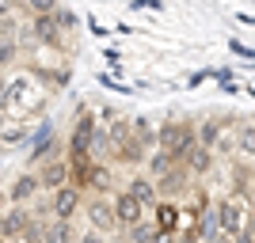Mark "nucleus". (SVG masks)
<instances>
[{"label":"nucleus","instance_id":"nucleus-1","mask_svg":"<svg viewBox=\"0 0 255 243\" xmlns=\"http://www.w3.org/2000/svg\"><path fill=\"white\" fill-rule=\"evenodd\" d=\"M194 145H198V141H194L191 126H179V122H164V126H160V148H164L175 163H183Z\"/></svg>","mask_w":255,"mask_h":243},{"label":"nucleus","instance_id":"nucleus-2","mask_svg":"<svg viewBox=\"0 0 255 243\" xmlns=\"http://www.w3.org/2000/svg\"><path fill=\"white\" fill-rule=\"evenodd\" d=\"M217 221H221V232H225V236L244 232V228H248V209H244V201H236V198L221 201V205H217Z\"/></svg>","mask_w":255,"mask_h":243},{"label":"nucleus","instance_id":"nucleus-3","mask_svg":"<svg viewBox=\"0 0 255 243\" xmlns=\"http://www.w3.org/2000/svg\"><path fill=\"white\" fill-rule=\"evenodd\" d=\"M115 213H118V224H141V217H145V201H137L133 194H118L115 201Z\"/></svg>","mask_w":255,"mask_h":243},{"label":"nucleus","instance_id":"nucleus-4","mask_svg":"<svg viewBox=\"0 0 255 243\" xmlns=\"http://www.w3.org/2000/svg\"><path fill=\"white\" fill-rule=\"evenodd\" d=\"M92 141H96V122H92V114H80L73 129V156H88Z\"/></svg>","mask_w":255,"mask_h":243},{"label":"nucleus","instance_id":"nucleus-5","mask_svg":"<svg viewBox=\"0 0 255 243\" xmlns=\"http://www.w3.org/2000/svg\"><path fill=\"white\" fill-rule=\"evenodd\" d=\"M76 205H80V194H76L73 186H61V190L53 194V213H57V221H69L76 213Z\"/></svg>","mask_w":255,"mask_h":243},{"label":"nucleus","instance_id":"nucleus-6","mask_svg":"<svg viewBox=\"0 0 255 243\" xmlns=\"http://www.w3.org/2000/svg\"><path fill=\"white\" fill-rule=\"evenodd\" d=\"M88 217H92V224H96L99 232L118 228V213H115V205H107V201H96V205L88 209Z\"/></svg>","mask_w":255,"mask_h":243},{"label":"nucleus","instance_id":"nucleus-7","mask_svg":"<svg viewBox=\"0 0 255 243\" xmlns=\"http://www.w3.org/2000/svg\"><path fill=\"white\" fill-rule=\"evenodd\" d=\"M183 163H187V171H194V175H206V171L213 167V156H210V148H206V145H194Z\"/></svg>","mask_w":255,"mask_h":243},{"label":"nucleus","instance_id":"nucleus-8","mask_svg":"<svg viewBox=\"0 0 255 243\" xmlns=\"http://www.w3.org/2000/svg\"><path fill=\"white\" fill-rule=\"evenodd\" d=\"M34 34H38L42 42L57 46V38H61V31H57V15H34Z\"/></svg>","mask_w":255,"mask_h":243},{"label":"nucleus","instance_id":"nucleus-9","mask_svg":"<svg viewBox=\"0 0 255 243\" xmlns=\"http://www.w3.org/2000/svg\"><path fill=\"white\" fill-rule=\"evenodd\" d=\"M183 182H187V167H179V163H175L168 175H160V186H156V190H160V194H175V190H183Z\"/></svg>","mask_w":255,"mask_h":243},{"label":"nucleus","instance_id":"nucleus-10","mask_svg":"<svg viewBox=\"0 0 255 243\" xmlns=\"http://www.w3.org/2000/svg\"><path fill=\"white\" fill-rule=\"evenodd\" d=\"M118 160H122V163H141V160H145V145H141L137 137H126L118 145Z\"/></svg>","mask_w":255,"mask_h":243},{"label":"nucleus","instance_id":"nucleus-11","mask_svg":"<svg viewBox=\"0 0 255 243\" xmlns=\"http://www.w3.org/2000/svg\"><path fill=\"white\" fill-rule=\"evenodd\" d=\"M129 194L137 201H145V205H152V201H156V182H149L145 175H137V179H129Z\"/></svg>","mask_w":255,"mask_h":243},{"label":"nucleus","instance_id":"nucleus-12","mask_svg":"<svg viewBox=\"0 0 255 243\" xmlns=\"http://www.w3.org/2000/svg\"><path fill=\"white\" fill-rule=\"evenodd\" d=\"M31 232V224H27V213L23 209H11L4 217V236H27Z\"/></svg>","mask_w":255,"mask_h":243},{"label":"nucleus","instance_id":"nucleus-13","mask_svg":"<svg viewBox=\"0 0 255 243\" xmlns=\"http://www.w3.org/2000/svg\"><path fill=\"white\" fill-rule=\"evenodd\" d=\"M175 224H179V209H175L171 201H164L156 209V228L160 232H175Z\"/></svg>","mask_w":255,"mask_h":243},{"label":"nucleus","instance_id":"nucleus-14","mask_svg":"<svg viewBox=\"0 0 255 243\" xmlns=\"http://www.w3.org/2000/svg\"><path fill=\"white\" fill-rule=\"evenodd\" d=\"M65 179H69V171H65V163H50V167L42 171V186H53V190H61L65 186Z\"/></svg>","mask_w":255,"mask_h":243},{"label":"nucleus","instance_id":"nucleus-15","mask_svg":"<svg viewBox=\"0 0 255 243\" xmlns=\"http://www.w3.org/2000/svg\"><path fill=\"white\" fill-rule=\"evenodd\" d=\"M38 243H69V228H65V221L46 224L42 232H38Z\"/></svg>","mask_w":255,"mask_h":243},{"label":"nucleus","instance_id":"nucleus-16","mask_svg":"<svg viewBox=\"0 0 255 243\" xmlns=\"http://www.w3.org/2000/svg\"><path fill=\"white\" fill-rule=\"evenodd\" d=\"M38 186H42V182L34 179V175H23V179L15 182V186H11V201H23V198H31V194L38 190Z\"/></svg>","mask_w":255,"mask_h":243},{"label":"nucleus","instance_id":"nucleus-17","mask_svg":"<svg viewBox=\"0 0 255 243\" xmlns=\"http://www.w3.org/2000/svg\"><path fill=\"white\" fill-rule=\"evenodd\" d=\"M15 53H19L15 38H11V34H0V65H11V61H15Z\"/></svg>","mask_w":255,"mask_h":243},{"label":"nucleus","instance_id":"nucleus-18","mask_svg":"<svg viewBox=\"0 0 255 243\" xmlns=\"http://www.w3.org/2000/svg\"><path fill=\"white\" fill-rule=\"evenodd\" d=\"M236 148H240L244 156H255V126H244V129H240V137H236Z\"/></svg>","mask_w":255,"mask_h":243},{"label":"nucleus","instance_id":"nucleus-19","mask_svg":"<svg viewBox=\"0 0 255 243\" xmlns=\"http://www.w3.org/2000/svg\"><path fill=\"white\" fill-rule=\"evenodd\" d=\"M133 137H137V141H141V145L149 148V145H152V141H156V129H152V126H149V122H145V118H137V122H133Z\"/></svg>","mask_w":255,"mask_h":243},{"label":"nucleus","instance_id":"nucleus-20","mask_svg":"<svg viewBox=\"0 0 255 243\" xmlns=\"http://www.w3.org/2000/svg\"><path fill=\"white\" fill-rule=\"evenodd\" d=\"M88 186H96V190H111V171H107V167H92V171H88Z\"/></svg>","mask_w":255,"mask_h":243},{"label":"nucleus","instance_id":"nucleus-21","mask_svg":"<svg viewBox=\"0 0 255 243\" xmlns=\"http://www.w3.org/2000/svg\"><path fill=\"white\" fill-rule=\"evenodd\" d=\"M156 236H160V228H156V224H145V221H141V224H133V243H152Z\"/></svg>","mask_w":255,"mask_h":243},{"label":"nucleus","instance_id":"nucleus-22","mask_svg":"<svg viewBox=\"0 0 255 243\" xmlns=\"http://www.w3.org/2000/svg\"><path fill=\"white\" fill-rule=\"evenodd\" d=\"M31 15H57V0H27Z\"/></svg>","mask_w":255,"mask_h":243},{"label":"nucleus","instance_id":"nucleus-23","mask_svg":"<svg viewBox=\"0 0 255 243\" xmlns=\"http://www.w3.org/2000/svg\"><path fill=\"white\" fill-rule=\"evenodd\" d=\"M171 167H175V160H171L168 152H164V148H160L156 156H152V175H156V179H160V175H168Z\"/></svg>","mask_w":255,"mask_h":243},{"label":"nucleus","instance_id":"nucleus-24","mask_svg":"<svg viewBox=\"0 0 255 243\" xmlns=\"http://www.w3.org/2000/svg\"><path fill=\"white\" fill-rule=\"evenodd\" d=\"M213 141H217V122H202V129H198V145L210 148Z\"/></svg>","mask_w":255,"mask_h":243},{"label":"nucleus","instance_id":"nucleus-25","mask_svg":"<svg viewBox=\"0 0 255 243\" xmlns=\"http://www.w3.org/2000/svg\"><path fill=\"white\" fill-rule=\"evenodd\" d=\"M111 141H115V137H99V133H96V141H92V148H96L99 156H107V148H111Z\"/></svg>","mask_w":255,"mask_h":243},{"label":"nucleus","instance_id":"nucleus-26","mask_svg":"<svg viewBox=\"0 0 255 243\" xmlns=\"http://www.w3.org/2000/svg\"><path fill=\"white\" fill-rule=\"evenodd\" d=\"M15 8V4H11V0H0V19H8V11Z\"/></svg>","mask_w":255,"mask_h":243},{"label":"nucleus","instance_id":"nucleus-27","mask_svg":"<svg viewBox=\"0 0 255 243\" xmlns=\"http://www.w3.org/2000/svg\"><path fill=\"white\" fill-rule=\"evenodd\" d=\"M152 243H175V240H171V232H160V236H156Z\"/></svg>","mask_w":255,"mask_h":243},{"label":"nucleus","instance_id":"nucleus-28","mask_svg":"<svg viewBox=\"0 0 255 243\" xmlns=\"http://www.w3.org/2000/svg\"><path fill=\"white\" fill-rule=\"evenodd\" d=\"M210 243H233V236H225V232H221V236H213Z\"/></svg>","mask_w":255,"mask_h":243},{"label":"nucleus","instance_id":"nucleus-29","mask_svg":"<svg viewBox=\"0 0 255 243\" xmlns=\"http://www.w3.org/2000/svg\"><path fill=\"white\" fill-rule=\"evenodd\" d=\"M4 91H8V87L0 84V110H4V103H8V95H4Z\"/></svg>","mask_w":255,"mask_h":243},{"label":"nucleus","instance_id":"nucleus-30","mask_svg":"<svg viewBox=\"0 0 255 243\" xmlns=\"http://www.w3.org/2000/svg\"><path fill=\"white\" fill-rule=\"evenodd\" d=\"M80 243H103V240H99V236H84Z\"/></svg>","mask_w":255,"mask_h":243},{"label":"nucleus","instance_id":"nucleus-31","mask_svg":"<svg viewBox=\"0 0 255 243\" xmlns=\"http://www.w3.org/2000/svg\"><path fill=\"white\" fill-rule=\"evenodd\" d=\"M179 243H194V240H179Z\"/></svg>","mask_w":255,"mask_h":243},{"label":"nucleus","instance_id":"nucleus-32","mask_svg":"<svg viewBox=\"0 0 255 243\" xmlns=\"http://www.w3.org/2000/svg\"><path fill=\"white\" fill-rule=\"evenodd\" d=\"M27 243H38V240H27Z\"/></svg>","mask_w":255,"mask_h":243}]
</instances>
